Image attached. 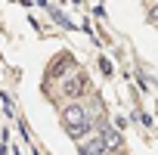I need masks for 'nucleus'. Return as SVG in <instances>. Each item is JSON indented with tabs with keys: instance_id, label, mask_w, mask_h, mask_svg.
<instances>
[{
	"instance_id": "20e7f679",
	"label": "nucleus",
	"mask_w": 158,
	"mask_h": 155,
	"mask_svg": "<svg viewBox=\"0 0 158 155\" xmlns=\"http://www.w3.org/2000/svg\"><path fill=\"white\" fill-rule=\"evenodd\" d=\"M81 155H109V149L99 133H87V136H81Z\"/></svg>"
},
{
	"instance_id": "f257e3e1",
	"label": "nucleus",
	"mask_w": 158,
	"mask_h": 155,
	"mask_svg": "<svg viewBox=\"0 0 158 155\" xmlns=\"http://www.w3.org/2000/svg\"><path fill=\"white\" fill-rule=\"evenodd\" d=\"M59 121H62V127H65L74 140H81V136L93 133V127H96L93 112L84 106V99H77V103H65L62 112H59Z\"/></svg>"
},
{
	"instance_id": "f03ea898",
	"label": "nucleus",
	"mask_w": 158,
	"mask_h": 155,
	"mask_svg": "<svg viewBox=\"0 0 158 155\" xmlns=\"http://www.w3.org/2000/svg\"><path fill=\"white\" fill-rule=\"evenodd\" d=\"M87 93H90V84H87V78L81 71H71L68 78L59 81V96L65 103H77V99H84Z\"/></svg>"
},
{
	"instance_id": "423d86ee",
	"label": "nucleus",
	"mask_w": 158,
	"mask_h": 155,
	"mask_svg": "<svg viewBox=\"0 0 158 155\" xmlns=\"http://www.w3.org/2000/svg\"><path fill=\"white\" fill-rule=\"evenodd\" d=\"M149 22L158 28V6H152V10H149Z\"/></svg>"
},
{
	"instance_id": "39448f33",
	"label": "nucleus",
	"mask_w": 158,
	"mask_h": 155,
	"mask_svg": "<svg viewBox=\"0 0 158 155\" xmlns=\"http://www.w3.org/2000/svg\"><path fill=\"white\" fill-rule=\"evenodd\" d=\"M99 136H102V143H106V149H121V146H124V140H121V133H118L115 127H109V124H102V127H99Z\"/></svg>"
},
{
	"instance_id": "7ed1b4c3",
	"label": "nucleus",
	"mask_w": 158,
	"mask_h": 155,
	"mask_svg": "<svg viewBox=\"0 0 158 155\" xmlns=\"http://www.w3.org/2000/svg\"><path fill=\"white\" fill-rule=\"evenodd\" d=\"M71 71H77V68H74V56H71V53H59V56L50 62L47 78H50V81H62V78H68Z\"/></svg>"
}]
</instances>
